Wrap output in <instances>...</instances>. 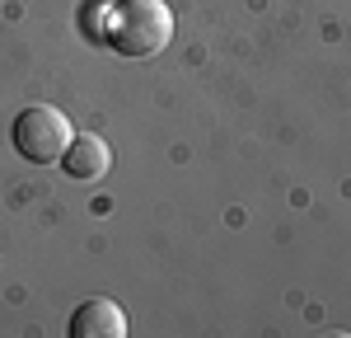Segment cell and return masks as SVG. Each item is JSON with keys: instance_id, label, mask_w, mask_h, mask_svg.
<instances>
[{"instance_id": "1", "label": "cell", "mask_w": 351, "mask_h": 338, "mask_svg": "<svg viewBox=\"0 0 351 338\" xmlns=\"http://www.w3.org/2000/svg\"><path fill=\"white\" fill-rule=\"evenodd\" d=\"M99 38L127 61H150L173 38V10L164 0H108Z\"/></svg>"}, {"instance_id": "2", "label": "cell", "mask_w": 351, "mask_h": 338, "mask_svg": "<svg viewBox=\"0 0 351 338\" xmlns=\"http://www.w3.org/2000/svg\"><path fill=\"white\" fill-rule=\"evenodd\" d=\"M71 122H66V113L52 109V104H28L19 117H14V127H10V141H14V150L24 155L28 165H56L61 155H66V146H71Z\"/></svg>"}, {"instance_id": "3", "label": "cell", "mask_w": 351, "mask_h": 338, "mask_svg": "<svg viewBox=\"0 0 351 338\" xmlns=\"http://www.w3.org/2000/svg\"><path fill=\"white\" fill-rule=\"evenodd\" d=\"M71 338H127V315L108 296H89L71 310Z\"/></svg>"}, {"instance_id": "4", "label": "cell", "mask_w": 351, "mask_h": 338, "mask_svg": "<svg viewBox=\"0 0 351 338\" xmlns=\"http://www.w3.org/2000/svg\"><path fill=\"white\" fill-rule=\"evenodd\" d=\"M61 169H66L75 183H94V179H104V174L112 169L108 141L94 137V132H80V137H71L66 155H61Z\"/></svg>"}]
</instances>
